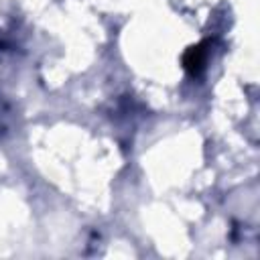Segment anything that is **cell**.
Here are the masks:
<instances>
[{
    "label": "cell",
    "mask_w": 260,
    "mask_h": 260,
    "mask_svg": "<svg viewBox=\"0 0 260 260\" xmlns=\"http://www.w3.org/2000/svg\"><path fill=\"white\" fill-rule=\"evenodd\" d=\"M205 63V53H203V47H193L189 49V53L185 55V67L191 71V73H199L201 67Z\"/></svg>",
    "instance_id": "1"
}]
</instances>
